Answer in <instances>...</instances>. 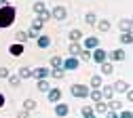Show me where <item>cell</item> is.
I'll use <instances>...</instances> for the list:
<instances>
[{
	"label": "cell",
	"mask_w": 133,
	"mask_h": 118,
	"mask_svg": "<svg viewBox=\"0 0 133 118\" xmlns=\"http://www.w3.org/2000/svg\"><path fill=\"white\" fill-rule=\"evenodd\" d=\"M15 17H17V9H15L13 4L0 6V30L11 27V25L15 23Z\"/></svg>",
	"instance_id": "6da1fadb"
},
{
	"label": "cell",
	"mask_w": 133,
	"mask_h": 118,
	"mask_svg": "<svg viewBox=\"0 0 133 118\" xmlns=\"http://www.w3.org/2000/svg\"><path fill=\"white\" fill-rule=\"evenodd\" d=\"M89 87H87V84H72V87H70V93H72V97H76V99H85V97H89Z\"/></svg>",
	"instance_id": "7a4b0ae2"
},
{
	"label": "cell",
	"mask_w": 133,
	"mask_h": 118,
	"mask_svg": "<svg viewBox=\"0 0 133 118\" xmlns=\"http://www.w3.org/2000/svg\"><path fill=\"white\" fill-rule=\"evenodd\" d=\"M78 65H80V59L70 55L68 59H63V65H61V70H63V72H76V70H78Z\"/></svg>",
	"instance_id": "3957f363"
},
{
	"label": "cell",
	"mask_w": 133,
	"mask_h": 118,
	"mask_svg": "<svg viewBox=\"0 0 133 118\" xmlns=\"http://www.w3.org/2000/svg\"><path fill=\"white\" fill-rule=\"evenodd\" d=\"M65 17H68V9H65V6H61V4H57V6H53V9H51V19H57V21H63Z\"/></svg>",
	"instance_id": "277c9868"
},
{
	"label": "cell",
	"mask_w": 133,
	"mask_h": 118,
	"mask_svg": "<svg viewBox=\"0 0 133 118\" xmlns=\"http://www.w3.org/2000/svg\"><path fill=\"white\" fill-rule=\"evenodd\" d=\"M91 61H95V63H104V61H108V53L104 48H93L91 51Z\"/></svg>",
	"instance_id": "5b68a950"
},
{
	"label": "cell",
	"mask_w": 133,
	"mask_h": 118,
	"mask_svg": "<svg viewBox=\"0 0 133 118\" xmlns=\"http://www.w3.org/2000/svg\"><path fill=\"white\" fill-rule=\"evenodd\" d=\"M49 74H51L49 67H32V76H30V78H34V80H44V78H49Z\"/></svg>",
	"instance_id": "8992f818"
},
{
	"label": "cell",
	"mask_w": 133,
	"mask_h": 118,
	"mask_svg": "<svg viewBox=\"0 0 133 118\" xmlns=\"http://www.w3.org/2000/svg\"><path fill=\"white\" fill-rule=\"evenodd\" d=\"M108 59H110V61H125V59H127L125 48H114L112 53H108Z\"/></svg>",
	"instance_id": "52a82bcc"
},
{
	"label": "cell",
	"mask_w": 133,
	"mask_h": 118,
	"mask_svg": "<svg viewBox=\"0 0 133 118\" xmlns=\"http://www.w3.org/2000/svg\"><path fill=\"white\" fill-rule=\"evenodd\" d=\"M97 46H99V38H95V36H87L85 40H82V48L85 51H93Z\"/></svg>",
	"instance_id": "ba28073f"
},
{
	"label": "cell",
	"mask_w": 133,
	"mask_h": 118,
	"mask_svg": "<svg viewBox=\"0 0 133 118\" xmlns=\"http://www.w3.org/2000/svg\"><path fill=\"white\" fill-rule=\"evenodd\" d=\"M102 99L104 101H110V99H114V89H112V84H102Z\"/></svg>",
	"instance_id": "9c48e42d"
},
{
	"label": "cell",
	"mask_w": 133,
	"mask_h": 118,
	"mask_svg": "<svg viewBox=\"0 0 133 118\" xmlns=\"http://www.w3.org/2000/svg\"><path fill=\"white\" fill-rule=\"evenodd\" d=\"M46 99L51 101V103L61 101V89H49V91H46Z\"/></svg>",
	"instance_id": "30bf717a"
},
{
	"label": "cell",
	"mask_w": 133,
	"mask_h": 118,
	"mask_svg": "<svg viewBox=\"0 0 133 118\" xmlns=\"http://www.w3.org/2000/svg\"><path fill=\"white\" fill-rule=\"evenodd\" d=\"M68 112H70V106H68V103H61V101L55 103V116L63 118V116H68Z\"/></svg>",
	"instance_id": "8fae6325"
},
{
	"label": "cell",
	"mask_w": 133,
	"mask_h": 118,
	"mask_svg": "<svg viewBox=\"0 0 133 118\" xmlns=\"http://www.w3.org/2000/svg\"><path fill=\"white\" fill-rule=\"evenodd\" d=\"M118 30H121L123 34L133 32V21H131V19H127V17H125V19H121V21H118Z\"/></svg>",
	"instance_id": "7c38bea8"
},
{
	"label": "cell",
	"mask_w": 133,
	"mask_h": 118,
	"mask_svg": "<svg viewBox=\"0 0 133 118\" xmlns=\"http://www.w3.org/2000/svg\"><path fill=\"white\" fill-rule=\"evenodd\" d=\"M23 48H25V46H23L21 42H13V44L9 46V53H11L13 57H19V55H23Z\"/></svg>",
	"instance_id": "4fadbf2b"
},
{
	"label": "cell",
	"mask_w": 133,
	"mask_h": 118,
	"mask_svg": "<svg viewBox=\"0 0 133 118\" xmlns=\"http://www.w3.org/2000/svg\"><path fill=\"white\" fill-rule=\"evenodd\" d=\"M112 89H114V93H125V91L129 89V82H125V80H116V82L112 84Z\"/></svg>",
	"instance_id": "5bb4252c"
},
{
	"label": "cell",
	"mask_w": 133,
	"mask_h": 118,
	"mask_svg": "<svg viewBox=\"0 0 133 118\" xmlns=\"http://www.w3.org/2000/svg\"><path fill=\"white\" fill-rule=\"evenodd\" d=\"M36 44H38V48H49L51 46V38L44 36V34H40V36L36 38Z\"/></svg>",
	"instance_id": "9a60e30c"
},
{
	"label": "cell",
	"mask_w": 133,
	"mask_h": 118,
	"mask_svg": "<svg viewBox=\"0 0 133 118\" xmlns=\"http://www.w3.org/2000/svg\"><path fill=\"white\" fill-rule=\"evenodd\" d=\"M106 103H108V110H114V112L123 110V101L121 99H110V101H106Z\"/></svg>",
	"instance_id": "2e32d148"
},
{
	"label": "cell",
	"mask_w": 133,
	"mask_h": 118,
	"mask_svg": "<svg viewBox=\"0 0 133 118\" xmlns=\"http://www.w3.org/2000/svg\"><path fill=\"white\" fill-rule=\"evenodd\" d=\"M68 51H70V55H72V57H78V55H80V51H82V44H80V42H70Z\"/></svg>",
	"instance_id": "e0dca14e"
},
{
	"label": "cell",
	"mask_w": 133,
	"mask_h": 118,
	"mask_svg": "<svg viewBox=\"0 0 133 118\" xmlns=\"http://www.w3.org/2000/svg\"><path fill=\"white\" fill-rule=\"evenodd\" d=\"M99 72H102L104 76H110V74L114 72V67H112L110 61H104V63H99Z\"/></svg>",
	"instance_id": "ac0fdd59"
},
{
	"label": "cell",
	"mask_w": 133,
	"mask_h": 118,
	"mask_svg": "<svg viewBox=\"0 0 133 118\" xmlns=\"http://www.w3.org/2000/svg\"><path fill=\"white\" fill-rule=\"evenodd\" d=\"M102 84H104V78L99 76V74H93L91 76V89H102Z\"/></svg>",
	"instance_id": "d6986e66"
},
{
	"label": "cell",
	"mask_w": 133,
	"mask_h": 118,
	"mask_svg": "<svg viewBox=\"0 0 133 118\" xmlns=\"http://www.w3.org/2000/svg\"><path fill=\"white\" fill-rule=\"evenodd\" d=\"M95 27H99V32H110V27H112V23H110L108 19H99V21L95 23Z\"/></svg>",
	"instance_id": "ffe728a7"
},
{
	"label": "cell",
	"mask_w": 133,
	"mask_h": 118,
	"mask_svg": "<svg viewBox=\"0 0 133 118\" xmlns=\"http://www.w3.org/2000/svg\"><path fill=\"white\" fill-rule=\"evenodd\" d=\"M93 112L95 114H106L108 112V103H106V101H97L95 108H93Z\"/></svg>",
	"instance_id": "44dd1931"
},
{
	"label": "cell",
	"mask_w": 133,
	"mask_h": 118,
	"mask_svg": "<svg viewBox=\"0 0 133 118\" xmlns=\"http://www.w3.org/2000/svg\"><path fill=\"white\" fill-rule=\"evenodd\" d=\"M80 112H82V118H97L91 106H82V108H80Z\"/></svg>",
	"instance_id": "7402d4cb"
},
{
	"label": "cell",
	"mask_w": 133,
	"mask_h": 118,
	"mask_svg": "<svg viewBox=\"0 0 133 118\" xmlns=\"http://www.w3.org/2000/svg\"><path fill=\"white\" fill-rule=\"evenodd\" d=\"M68 36H70L72 42H80V40H82V32H80V30H70Z\"/></svg>",
	"instance_id": "603a6c76"
},
{
	"label": "cell",
	"mask_w": 133,
	"mask_h": 118,
	"mask_svg": "<svg viewBox=\"0 0 133 118\" xmlns=\"http://www.w3.org/2000/svg\"><path fill=\"white\" fill-rule=\"evenodd\" d=\"M17 76L23 80V78H30L32 76V67H28V65H23V67H19V72H17Z\"/></svg>",
	"instance_id": "cb8c5ba5"
},
{
	"label": "cell",
	"mask_w": 133,
	"mask_h": 118,
	"mask_svg": "<svg viewBox=\"0 0 133 118\" xmlns=\"http://www.w3.org/2000/svg\"><path fill=\"white\" fill-rule=\"evenodd\" d=\"M61 65H63V57L53 55V57H51V67H53V70H57V67H61Z\"/></svg>",
	"instance_id": "d4e9b609"
},
{
	"label": "cell",
	"mask_w": 133,
	"mask_h": 118,
	"mask_svg": "<svg viewBox=\"0 0 133 118\" xmlns=\"http://www.w3.org/2000/svg\"><path fill=\"white\" fill-rule=\"evenodd\" d=\"M44 9H46V6H44V2H42V0H34V4H32V11H34L36 15H38V13H42Z\"/></svg>",
	"instance_id": "484cf974"
},
{
	"label": "cell",
	"mask_w": 133,
	"mask_h": 118,
	"mask_svg": "<svg viewBox=\"0 0 133 118\" xmlns=\"http://www.w3.org/2000/svg\"><path fill=\"white\" fill-rule=\"evenodd\" d=\"M89 97H91V101H95V103H97V101H104V99H102V91H99V89L89 91Z\"/></svg>",
	"instance_id": "4316f807"
},
{
	"label": "cell",
	"mask_w": 133,
	"mask_h": 118,
	"mask_svg": "<svg viewBox=\"0 0 133 118\" xmlns=\"http://www.w3.org/2000/svg\"><path fill=\"white\" fill-rule=\"evenodd\" d=\"M36 108H38V103H36L34 99H25V101H23V110L32 112V110H36Z\"/></svg>",
	"instance_id": "83f0119b"
},
{
	"label": "cell",
	"mask_w": 133,
	"mask_h": 118,
	"mask_svg": "<svg viewBox=\"0 0 133 118\" xmlns=\"http://www.w3.org/2000/svg\"><path fill=\"white\" fill-rule=\"evenodd\" d=\"M6 80H9V84H11V87H19V84H21V78H19L17 74H11Z\"/></svg>",
	"instance_id": "f1b7e54d"
},
{
	"label": "cell",
	"mask_w": 133,
	"mask_h": 118,
	"mask_svg": "<svg viewBox=\"0 0 133 118\" xmlns=\"http://www.w3.org/2000/svg\"><path fill=\"white\" fill-rule=\"evenodd\" d=\"M38 84H36V87H38V91H42V93H46L49 89H51V87H49V80L44 78V80H36Z\"/></svg>",
	"instance_id": "f546056e"
},
{
	"label": "cell",
	"mask_w": 133,
	"mask_h": 118,
	"mask_svg": "<svg viewBox=\"0 0 133 118\" xmlns=\"http://www.w3.org/2000/svg\"><path fill=\"white\" fill-rule=\"evenodd\" d=\"M85 23H87V25H95V23H97L95 13H87V15H85Z\"/></svg>",
	"instance_id": "4dcf8cb0"
},
{
	"label": "cell",
	"mask_w": 133,
	"mask_h": 118,
	"mask_svg": "<svg viewBox=\"0 0 133 118\" xmlns=\"http://www.w3.org/2000/svg\"><path fill=\"white\" fill-rule=\"evenodd\" d=\"M121 42H123V44H131V42H133V32H129V34H121Z\"/></svg>",
	"instance_id": "1f68e13d"
},
{
	"label": "cell",
	"mask_w": 133,
	"mask_h": 118,
	"mask_svg": "<svg viewBox=\"0 0 133 118\" xmlns=\"http://www.w3.org/2000/svg\"><path fill=\"white\" fill-rule=\"evenodd\" d=\"M49 76H53V78H57V80H61V78L65 76V72L61 70V67H57V70H51V74H49Z\"/></svg>",
	"instance_id": "d6a6232c"
},
{
	"label": "cell",
	"mask_w": 133,
	"mask_h": 118,
	"mask_svg": "<svg viewBox=\"0 0 133 118\" xmlns=\"http://www.w3.org/2000/svg\"><path fill=\"white\" fill-rule=\"evenodd\" d=\"M38 19L44 23V21H49V19H51V11H49V9H44L42 13H38Z\"/></svg>",
	"instance_id": "836d02e7"
},
{
	"label": "cell",
	"mask_w": 133,
	"mask_h": 118,
	"mask_svg": "<svg viewBox=\"0 0 133 118\" xmlns=\"http://www.w3.org/2000/svg\"><path fill=\"white\" fill-rule=\"evenodd\" d=\"M25 40H28V34L25 32H17V34H15V42H21L23 44Z\"/></svg>",
	"instance_id": "e575fe53"
},
{
	"label": "cell",
	"mask_w": 133,
	"mask_h": 118,
	"mask_svg": "<svg viewBox=\"0 0 133 118\" xmlns=\"http://www.w3.org/2000/svg\"><path fill=\"white\" fill-rule=\"evenodd\" d=\"M78 59H82V61H91V51H85V48H82L80 55H78Z\"/></svg>",
	"instance_id": "d590c367"
},
{
	"label": "cell",
	"mask_w": 133,
	"mask_h": 118,
	"mask_svg": "<svg viewBox=\"0 0 133 118\" xmlns=\"http://www.w3.org/2000/svg\"><path fill=\"white\" fill-rule=\"evenodd\" d=\"M42 25H44V23H42V21L38 19V17H36V19L32 21V25H30V27H32V30H38V32H40V30H42Z\"/></svg>",
	"instance_id": "8d00e7d4"
},
{
	"label": "cell",
	"mask_w": 133,
	"mask_h": 118,
	"mask_svg": "<svg viewBox=\"0 0 133 118\" xmlns=\"http://www.w3.org/2000/svg\"><path fill=\"white\" fill-rule=\"evenodd\" d=\"M25 34H28V38H34V40H36V38L40 36V32H38V30H32V27H30V30H28Z\"/></svg>",
	"instance_id": "74e56055"
},
{
	"label": "cell",
	"mask_w": 133,
	"mask_h": 118,
	"mask_svg": "<svg viewBox=\"0 0 133 118\" xmlns=\"http://www.w3.org/2000/svg\"><path fill=\"white\" fill-rule=\"evenodd\" d=\"M118 118H133V112L131 110H123V112H118Z\"/></svg>",
	"instance_id": "f35d334b"
},
{
	"label": "cell",
	"mask_w": 133,
	"mask_h": 118,
	"mask_svg": "<svg viewBox=\"0 0 133 118\" xmlns=\"http://www.w3.org/2000/svg\"><path fill=\"white\" fill-rule=\"evenodd\" d=\"M9 76H11L9 67H4V65H2V67H0V78H9Z\"/></svg>",
	"instance_id": "ab89813d"
},
{
	"label": "cell",
	"mask_w": 133,
	"mask_h": 118,
	"mask_svg": "<svg viewBox=\"0 0 133 118\" xmlns=\"http://www.w3.org/2000/svg\"><path fill=\"white\" fill-rule=\"evenodd\" d=\"M106 118H118V112H114V110H108V112H106Z\"/></svg>",
	"instance_id": "60d3db41"
},
{
	"label": "cell",
	"mask_w": 133,
	"mask_h": 118,
	"mask_svg": "<svg viewBox=\"0 0 133 118\" xmlns=\"http://www.w3.org/2000/svg\"><path fill=\"white\" fill-rule=\"evenodd\" d=\"M17 118H30V112H28V110H21V112L17 114Z\"/></svg>",
	"instance_id": "b9f144b4"
},
{
	"label": "cell",
	"mask_w": 133,
	"mask_h": 118,
	"mask_svg": "<svg viewBox=\"0 0 133 118\" xmlns=\"http://www.w3.org/2000/svg\"><path fill=\"white\" fill-rule=\"evenodd\" d=\"M4 103H6V99H4V93H0V108H4Z\"/></svg>",
	"instance_id": "7bdbcfd3"
},
{
	"label": "cell",
	"mask_w": 133,
	"mask_h": 118,
	"mask_svg": "<svg viewBox=\"0 0 133 118\" xmlns=\"http://www.w3.org/2000/svg\"><path fill=\"white\" fill-rule=\"evenodd\" d=\"M9 4V0H0V6H6Z\"/></svg>",
	"instance_id": "ee69618b"
}]
</instances>
